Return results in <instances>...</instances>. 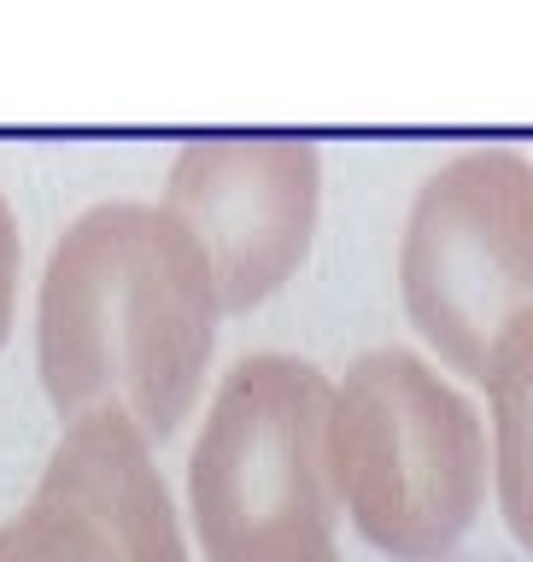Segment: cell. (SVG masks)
I'll return each instance as SVG.
<instances>
[{
	"mask_svg": "<svg viewBox=\"0 0 533 562\" xmlns=\"http://www.w3.org/2000/svg\"><path fill=\"white\" fill-rule=\"evenodd\" d=\"M492 404V486L504 527L533 557V311L517 316L481 369Z\"/></svg>",
	"mask_w": 533,
	"mask_h": 562,
	"instance_id": "52a82bcc",
	"label": "cell"
},
{
	"mask_svg": "<svg viewBox=\"0 0 533 562\" xmlns=\"http://www.w3.org/2000/svg\"><path fill=\"white\" fill-rule=\"evenodd\" d=\"M18 258H24V246H18V217H12L7 193H0V346H7L12 311H18Z\"/></svg>",
	"mask_w": 533,
	"mask_h": 562,
	"instance_id": "ba28073f",
	"label": "cell"
},
{
	"mask_svg": "<svg viewBox=\"0 0 533 562\" xmlns=\"http://www.w3.org/2000/svg\"><path fill=\"white\" fill-rule=\"evenodd\" d=\"M0 562H193L153 439L123 416L65 422L30 504L0 521Z\"/></svg>",
	"mask_w": 533,
	"mask_h": 562,
	"instance_id": "8992f818",
	"label": "cell"
},
{
	"mask_svg": "<svg viewBox=\"0 0 533 562\" xmlns=\"http://www.w3.org/2000/svg\"><path fill=\"white\" fill-rule=\"evenodd\" d=\"M404 316L434 358L481 381L499 334L533 311V158L469 147L422 182L399 240Z\"/></svg>",
	"mask_w": 533,
	"mask_h": 562,
	"instance_id": "277c9868",
	"label": "cell"
},
{
	"mask_svg": "<svg viewBox=\"0 0 533 562\" xmlns=\"http://www.w3.org/2000/svg\"><path fill=\"white\" fill-rule=\"evenodd\" d=\"M334 381L288 351H246L188 451V521L206 562H334Z\"/></svg>",
	"mask_w": 533,
	"mask_h": 562,
	"instance_id": "3957f363",
	"label": "cell"
},
{
	"mask_svg": "<svg viewBox=\"0 0 533 562\" xmlns=\"http://www.w3.org/2000/svg\"><path fill=\"white\" fill-rule=\"evenodd\" d=\"M329 474L364 544L393 562H440L487 504V422L429 358L358 351L334 381Z\"/></svg>",
	"mask_w": 533,
	"mask_h": 562,
	"instance_id": "7a4b0ae2",
	"label": "cell"
},
{
	"mask_svg": "<svg viewBox=\"0 0 533 562\" xmlns=\"http://www.w3.org/2000/svg\"><path fill=\"white\" fill-rule=\"evenodd\" d=\"M158 205L200 246L223 311H253L293 281L323 205V153L306 135H193Z\"/></svg>",
	"mask_w": 533,
	"mask_h": 562,
	"instance_id": "5b68a950",
	"label": "cell"
},
{
	"mask_svg": "<svg viewBox=\"0 0 533 562\" xmlns=\"http://www.w3.org/2000/svg\"><path fill=\"white\" fill-rule=\"evenodd\" d=\"M218 288L200 246L153 200L70 217L35 288V375L59 422L123 416L170 439L218 358Z\"/></svg>",
	"mask_w": 533,
	"mask_h": 562,
	"instance_id": "6da1fadb",
	"label": "cell"
},
{
	"mask_svg": "<svg viewBox=\"0 0 533 562\" xmlns=\"http://www.w3.org/2000/svg\"><path fill=\"white\" fill-rule=\"evenodd\" d=\"M334 562H341V557H334Z\"/></svg>",
	"mask_w": 533,
	"mask_h": 562,
	"instance_id": "9c48e42d",
	"label": "cell"
}]
</instances>
